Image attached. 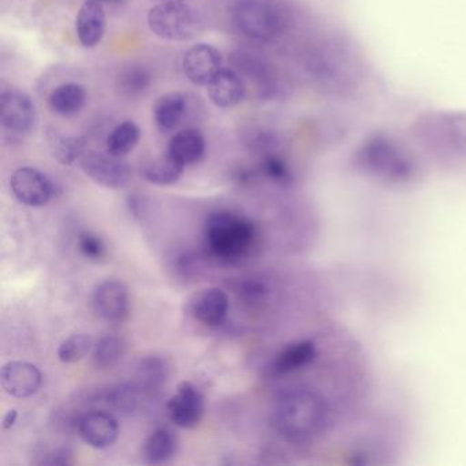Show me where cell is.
Listing matches in <instances>:
<instances>
[{"label": "cell", "mask_w": 466, "mask_h": 466, "mask_svg": "<svg viewBox=\"0 0 466 466\" xmlns=\"http://www.w3.org/2000/svg\"><path fill=\"white\" fill-rule=\"evenodd\" d=\"M258 231L248 218L231 211L211 214L204 226V248L218 263L234 264L252 255Z\"/></svg>", "instance_id": "obj_2"}, {"label": "cell", "mask_w": 466, "mask_h": 466, "mask_svg": "<svg viewBox=\"0 0 466 466\" xmlns=\"http://www.w3.org/2000/svg\"><path fill=\"white\" fill-rule=\"evenodd\" d=\"M157 4H174V2H184V0H154Z\"/></svg>", "instance_id": "obj_34"}, {"label": "cell", "mask_w": 466, "mask_h": 466, "mask_svg": "<svg viewBox=\"0 0 466 466\" xmlns=\"http://www.w3.org/2000/svg\"><path fill=\"white\" fill-rule=\"evenodd\" d=\"M13 195L28 207H45L54 196L53 182L34 167H21L10 178Z\"/></svg>", "instance_id": "obj_9"}, {"label": "cell", "mask_w": 466, "mask_h": 466, "mask_svg": "<svg viewBox=\"0 0 466 466\" xmlns=\"http://www.w3.org/2000/svg\"><path fill=\"white\" fill-rule=\"evenodd\" d=\"M209 100L217 107L231 108L244 100V78L233 69H222V72L208 84Z\"/></svg>", "instance_id": "obj_17"}, {"label": "cell", "mask_w": 466, "mask_h": 466, "mask_svg": "<svg viewBox=\"0 0 466 466\" xmlns=\"http://www.w3.org/2000/svg\"><path fill=\"white\" fill-rule=\"evenodd\" d=\"M151 84V72L140 65H133V66L122 70L118 80H116V88L124 96L137 97L146 94Z\"/></svg>", "instance_id": "obj_27"}, {"label": "cell", "mask_w": 466, "mask_h": 466, "mask_svg": "<svg viewBox=\"0 0 466 466\" xmlns=\"http://www.w3.org/2000/svg\"><path fill=\"white\" fill-rule=\"evenodd\" d=\"M274 419L278 431L289 441L308 443L329 431L331 405L315 390H291L278 400Z\"/></svg>", "instance_id": "obj_1"}, {"label": "cell", "mask_w": 466, "mask_h": 466, "mask_svg": "<svg viewBox=\"0 0 466 466\" xmlns=\"http://www.w3.org/2000/svg\"><path fill=\"white\" fill-rule=\"evenodd\" d=\"M81 168L84 173L96 182L97 185L108 187V189H121L129 184L132 171L127 163L121 157L113 155L99 154L89 151L80 159Z\"/></svg>", "instance_id": "obj_7"}, {"label": "cell", "mask_w": 466, "mask_h": 466, "mask_svg": "<svg viewBox=\"0 0 466 466\" xmlns=\"http://www.w3.org/2000/svg\"><path fill=\"white\" fill-rule=\"evenodd\" d=\"M76 31L81 46L94 48L102 43L106 34V10L97 0H88L78 10Z\"/></svg>", "instance_id": "obj_16"}, {"label": "cell", "mask_w": 466, "mask_h": 466, "mask_svg": "<svg viewBox=\"0 0 466 466\" xmlns=\"http://www.w3.org/2000/svg\"><path fill=\"white\" fill-rule=\"evenodd\" d=\"M170 375V364L162 356H149L141 359L137 365V386L146 391L160 389Z\"/></svg>", "instance_id": "obj_24"}, {"label": "cell", "mask_w": 466, "mask_h": 466, "mask_svg": "<svg viewBox=\"0 0 466 466\" xmlns=\"http://www.w3.org/2000/svg\"><path fill=\"white\" fill-rule=\"evenodd\" d=\"M0 122L13 135H28L37 121L36 106L24 92L2 89L0 94Z\"/></svg>", "instance_id": "obj_6"}, {"label": "cell", "mask_w": 466, "mask_h": 466, "mask_svg": "<svg viewBox=\"0 0 466 466\" xmlns=\"http://www.w3.org/2000/svg\"><path fill=\"white\" fill-rule=\"evenodd\" d=\"M97 2H121V0H97Z\"/></svg>", "instance_id": "obj_35"}, {"label": "cell", "mask_w": 466, "mask_h": 466, "mask_svg": "<svg viewBox=\"0 0 466 466\" xmlns=\"http://www.w3.org/2000/svg\"><path fill=\"white\" fill-rule=\"evenodd\" d=\"M125 353H127V345L124 340L121 338L108 335V337L100 338L95 343L92 359L99 370H110L121 361Z\"/></svg>", "instance_id": "obj_28"}, {"label": "cell", "mask_w": 466, "mask_h": 466, "mask_svg": "<svg viewBox=\"0 0 466 466\" xmlns=\"http://www.w3.org/2000/svg\"><path fill=\"white\" fill-rule=\"evenodd\" d=\"M357 167L370 176L390 182L411 179L414 163L397 143L386 136L368 138L356 154Z\"/></svg>", "instance_id": "obj_4"}, {"label": "cell", "mask_w": 466, "mask_h": 466, "mask_svg": "<svg viewBox=\"0 0 466 466\" xmlns=\"http://www.w3.org/2000/svg\"><path fill=\"white\" fill-rule=\"evenodd\" d=\"M222 54L214 46H193L185 54L182 69L190 83L195 86H208L222 72Z\"/></svg>", "instance_id": "obj_10"}, {"label": "cell", "mask_w": 466, "mask_h": 466, "mask_svg": "<svg viewBox=\"0 0 466 466\" xmlns=\"http://www.w3.org/2000/svg\"><path fill=\"white\" fill-rule=\"evenodd\" d=\"M206 411V398L192 381H182L176 394L168 400L167 413L171 421L179 428L192 430L200 424Z\"/></svg>", "instance_id": "obj_8"}, {"label": "cell", "mask_w": 466, "mask_h": 466, "mask_svg": "<svg viewBox=\"0 0 466 466\" xmlns=\"http://www.w3.org/2000/svg\"><path fill=\"white\" fill-rule=\"evenodd\" d=\"M185 166L174 159L171 155L166 154L144 167L143 176L149 184L157 187H170L177 184L184 174Z\"/></svg>", "instance_id": "obj_25"}, {"label": "cell", "mask_w": 466, "mask_h": 466, "mask_svg": "<svg viewBox=\"0 0 466 466\" xmlns=\"http://www.w3.org/2000/svg\"><path fill=\"white\" fill-rule=\"evenodd\" d=\"M77 247L84 258L92 261H100L107 255L105 241L91 231H81L77 237Z\"/></svg>", "instance_id": "obj_32"}, {"label": "cell", "mask_w": 466, "mask_h": 466, "mask_svg": "<svg viewBox=\"0 0 466 466\" xmlns=\"http://www.w3.org/2000/svg\"><path fill=\"white\" fill-rule=\"evenodd\" d=\"M187 97L179 91L162 95L154 106V121L163 133L171 132L178 127L187 114Z\"/></svg>", "instance_id": "obj_20"}, {"label": "cell", "mask_w": 466, "mask_h": 466, "mask_svg": "<svg viewBox=\"0 0 466 466\" xmlns=\"http://www.w3.org/2000/svg\"><path fill=\"white\" fill-rule=\"evenodd\" d=\"M17 410H15V409H12V410H9L7 411L6 414H5L4 422H2V427H4V430H10V428H12L13 425L15 424V421H17Z\"/></svg>", "instance_id": "obj_33"}, {"label": "cell", "mask_w": 466, "mask_h": 466, "mask_svg": "<svg viewBox=\"0 0 466 466\" xmlns=\"http://www.w3.org/2000/svg\"><path fill=\"white\" fill-rule=\"evenodd\" d=\"M147 18L152 34L163 40L182 42L195 36L198 31L196 13L184 2L155 5Z\"/></svg>", "instance_id": "obj_5"}, {"label": "cell", "mask_w": 466, "mask_h": 466, "mask_svg": "<svg viewBox=\"0 0 466 466\" xmlns=\"http://www.w3.org/2000/svg\"><path fill=\"white\" fill-rule=\"evenodd\" d=\"M43 375L36 365L26 361H10L0 370V383L6 394L29 398L42 387Z\"/></svg>", "instance_id": "obj_11"}, {"label": "cell", "mask_w": 466, "mask_h": 466, "mask_svg": "<svg viewBox=\"0 0 466 466\" xmlns=\"http://www.w3.org/2000/svg\"><path fill=\"white\" fill-rule=\"evenodd\" d=\"M94 307L97 315L110 323L124 320L129 313V291L119 280H105L94 294Z\"/></svg>", "instance_id": "obj_13"}, {"label": "cell", "mask_w": 466, "mask_h": 466, "mask_svg": "<svg viewBox=\"0 0 466 466\" xmlns=\"http://www.w3.org/2000/svg\"><path fill=\"white\" fill-rule=\"evenodd\" d=\"M94 350V339L88 334H76L65 339L58 349V357L65 364H76Z\"/></svg>", "instance_id": "obj_30"}, {"label": "cell", "mask_w": 466, "mask_h": 466, "mask_svg": "<svg viewBox=\"0 0 466 466\" xmlns=\"http://www.w3.org/2000/svg\"><path fill=\"white\" fill-rule=\"evenodd\" d=\"M206 138L198 129H184L176 133L168 143L167 154L187 167L196 165L206 155Z\"/></svg>", "instance_id": "obj_18"}, {"label": "cell", "mask_w": 466, "mask_h": 466, "mask_svg": "<svg viewBox=\"0 0 466 466\" xmlns=\"http://www.w3.org/2000/svg\"><path fill=\"white\" fill-rule=\"evenodd\" d=\"M47 141L53 157L65 166L73 165L86 152V141L83 137L65 136L56 129L48 130Z\"/></svg>", "instance_id": "obj_23"}, {"label": "cell", "mask_w": 466, "mask_h": 466, "mask_svg": "<svg viewBox=\"0 0 466 466\" xmlns=\"http://www.w3.org/2000/svg\"><path fill=\"white\" fill-rule=\"evenodd\" d=\"M234 21L245 36L272 42L288 31L291 10L286 0H237Z\"/></svg>", "instance_id": "obj_3"}, {"label": "cell", "mask_w": 466, "mask_h": 466, "mask_svg": "<svg viewBox=\"0 0 466 466\" xmlns=\"http://www.w3.org/2000/svg\"><path fill=\"white\" fill-rule=\"evenodd\" d=\"M234 66L239 76L244 75L258 86L261 99L274 96L277 86H275L274 76L266 62L261 61L256 56L238 53L234 58Z\"/></svg>", "instance_id": "obj_19"}, {"label": "cell", "mask_w": 466, "mask_h": 466, "mask_svg": "<svg viewBox=\"0 0 466 466\" xmlns=\"http://www.w3.org/2000/svg\"><path fill=\"white\" fill-rule=\"evenodd\" d=\"M318 345L310 339L294 340L286 345L271 362L275 376H285L309 367L318 359Z\"/></svg>", "instance_id": "obj_14"}, {"label": "cell", "mask_w": 466, "mask_h": 466, "mask_svg": "<svg viewBox=\"0 0 466 466\" xmlns=\"http://www.w3.org/2000/svg\"><path fill=\"white\" fill-rule=\"evenodd\" d=\"M178 450V439L168 428L155 430L141 447L143 460L149 465H162L168 462Z\"/></svg>", "instance_id": "obj_21"}, {"label": "cell", "mask_w": 466, "mask_h": 466, "mask_svg": "<svg viewBox=\"0 0 466 466\" xmlns=\"http://www.w3.org/2000/svg\"><path fill=\"white\" fill-rule=\"evenodd\" d=\"M228 307L230 302L225 291L209 288L196 294L190 304V312L204 326L217 327L228 318Z\"/></svg>", "instance_id": "obj_15"}, {"label": "cell", "mask_w": 466, "mask_h": 466, "mask_svg": "<svg viewBox=\"0 0 466 466\" xmlns=\"http://www.w3.org/2000/svg\"><path fill=\"white\" fill-rule=\"evenodd\" d=\"M258 171L261 176L268 178L275 184H289L291 181V171L288 163L277 154H266L261 157Z\"/></svg>", "instance_id": "obj_31"}, {"label": "cell", "mask_w": 466, "mask_h": 466, "mask_svg": "<svg viewBox=\"0 0 466 466\" xmlns=\"http://www.w3.org/2000/svg\"><path fill=\"white\" fill-rule=\"evenodd\" d=\"M140 127L133 121H125L116 125L106 141L107 154L116 157H125L137 147L140 141Z\"/></svg>", "instance_id": "obj_26"}, {"label": "cell", "mask_w": 466, "mask_h": 466, "mask_svg": "<svg viewBox=\"0 0 466 466\" xmlns=\"http://www.w3.org/2000/svg\"><path fill=\"white\" fill-rule=\"evenodd\" d=\"M77 430L81 438L94 449H107L119 436V424L113 414L105 410H92L78 419Z\"/></svg>", "instance_id": "obj_12"}, {"label": "cell", "mask_w": 466, "mask_h": 466, "mask_svg": "<svg viewBox=\"0 0 466 466\" xmlns=\"http://www.w3.org/2000/svg\"><path fill=\"white\" fill-rule=\"evenodd\" d=\"M140 390L137 384H119L106 394V403L111 410L129 416L137 409Z\"/></svg>", "instance_id": "obj_29"}, {"label": "cell", "mask_w": 466, "mask_h": 466, "mask_svg": "<svg viewBox=\"0 0 466 466\" xmlns=\"http://www.w3.org/2000/svg\"><path fill=\"white\" fill-rule=\"evenodd\" d=\"M86 102V88L77 83L56 86L48 97V106L56 116H73L83 110Z\"/></svg>", "instance_id": "obj_22"}]
</instances>
